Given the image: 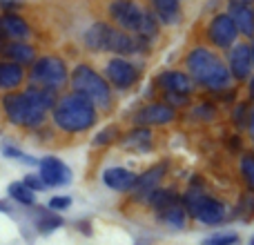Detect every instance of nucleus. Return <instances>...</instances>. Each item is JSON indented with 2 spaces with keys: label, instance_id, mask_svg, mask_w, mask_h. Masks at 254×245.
Here are the masks:
<instances>
[{
  "label": "nucleus",
  "instance_id": "obj_27",
  "mask_svg": "<svg viewBox=\"0 0 254 245\" xmlns=\"http://www.w3.org/2000/svg\"><path fill=\"white\" fill-rule=\"evenodd\" d=\"M0 152H2L7 158H11V161L22 163V165H38V158H34V156H29V154H25L20 147H16V145L7 143V140L0 145Z\"/></svg>",
  "mask_w": 254,
  "mask_h": 245
},
{
  "label": "nucleus",
  "instance_id": "obj_7",
  "mask_svg": "<svg viewBox=\"0 0 254 245\" xmlns=\"http://www.w3.org/2000/svg\"><path fill=\"white\" fill-rule=\"evenodd\" d=\"M71 87L76 94L85 96L98 107H110L112 105V87L101 74L87 65H78L71 74Z\"/></svg>",
  "mask_w": 254,
  "mask_h": 245
},
{
  "label": "nucleus",
  "instance_id": "obj_37",
  "mask_svg": "<svg viewBox=\"0 0 254 245\" xmlns=\"http://www.w3.org/2000/svg\"><path fill=\"white\" fill-rule=\"evenodd\" d=\"M13 205L9 198H0V214H7V216H13Z\"/></svg>",
  "mask_w": 254,
  "mask_h": 245
},
{
  "label": "nucleus",
  "instance_id": "obj_16",
  "mask_svg": "<svg viewBox=\"0 0 254 245\" xmlns=\"http://www.w3.org/2000/svg\"><path fill=\"white\" fill-rule=\"evenodd\" d=\"M103 183H105L112 192L129 194L136 183V174L125 170V167H107V170L103 172Z\"/></svg>",
  "mask_w": 254,
  "mask_h": 245
},
{
  "label": "nucleus",
  "instance_id": "obj_12",
  "mask_svg": "<svg viewBox=\"0 0 254 245\" xmlns=\"http://www.w3.org/2000/svg\"><path fill=\"white\" fill-rule=\"evenodd\" d=\"M29 219H31V225H34V230L38 234H43V237H49L52 232H56V230H61L63 225H65V219H63L58 212H52L47 210V207H29Z\"/></svg>",
  "mask_w": 254,
  "mask_h": 245
},
{
  "label": "nucleus",
  "instance_id": "obj_40",
  "mask_svg": "<svg viewBox=\"0 0 254 245\" xmlns=\"http://www.w3.org/2000/svg\"><path fill=\"white\" fill-rule=\"evenodd\" d=\"M232 2H243V4H248V2H252V0H232Z\"/></svg>",
  "mask_w": 254,
  "mask_h": 245
},
{
  "label": "nucleus",
  "instance_id": "obj_18",
  "mask_svg": "<svg viewBox=\"0 0 254 245\" xmlns=\"http://www.w3.org/2000/svg\"><path fill=\"white\" fill-rule=\"evenodd\" d=\"M158 87L165 94H181V96H190L192 92V80L181 71H165L158 76Z\"/></svg>",
  "mask_w": 254,
  "mask_h": 245
},
{
  "label": "nucleus",
  "instance_id": "obj_9",
  "mask_svg": "<svg viewBox=\"0 0 254 245\" xmlns=\"http://www.w3.org/2000/svg\"><path fill=\"white\" fill-rule=\"evenodd\" d=\"M38 176L43 179V183L49 187H65L71 183V170L63 158L58 156H43L38 158Z\"/></svg>",
  "mask_w": 254,
  "mask_h": 245
},
{
  "label": "nucleus",
  "instance_id": "obj_3",
  "mask_svg": "<svg viewBox=\"0 0 254 245\" xmlns=\"http://www.w3.org/2000/svg\"><path fill=\"white\" fill-rule=\"evenodd\" d=\"M188 69H190V76L201 87L214 89V92L216 89H225L230 85V80H232L230 69L223 65V61L203 47L194 49L188 56Z\"/></svg>",
  "mask_w": 254,
  "mask_h": 245
},
{
  "label": "nucleus",
  "instance_id": "obj_41",
  "mask_svg": "<svg viewBox=\"0 0 254 245\" xmlns=\"http://www.w3.org/2000/svg\"><path fill=\"white\" fill-rule=\"evenodd\" d=\"M250 245H254V237H252V239H250Z\"/></svg>",
  "mask_w": 254,
  "mask_h": 245
},
{
  "label": "nucleus",
  "instance_id": "obj_24",
  "mask_svg": "<svg viewBox=\"0 0 254 245\" xmlns=\"http://www.w3.org/2000/svg\"><path fill=\"white\" fill-rule=\"evenodd\" d=\"M7 198L11 203H16V205L27 207V210L36 205V194L31 192V189L27 187L22 181H13V183L7 185Z\"/></svg>",
  "mask_w": 254,
  "mask_h": 245
},
{
  "label": "nucleus",
  "instance_id": "obj_20",
  "mask_svg": "<svg viewBox=\"0 0 254 245\" xmlns=\"http://www.w3.org/2000/svg\"><path fill=\"white\" fill-rule=\"evenodd\" d=\"M0 54L4 56V61H11L16 65L25 67V65H31L36 61V52L34 47H29L27 43H4Z\"/></svg>",
  "mask_w": 254,
  "mask_h": 245
},
{
  "label": "nucleus",
  "instance_id": "obj_32",
  "mask_svg": "<svg viewBox=\"0 0 254 245\" xmlns=\"http://www.w3.org/2000/svg\"><path fill=\"white\" fill-rule=\"evenodd\" d=\"M22 183H25L27 187H29L34 194L45 192V189H47V185L43 183V179H40V176H38V172H36V174H27L25 179H22Z\"/></svg>",
  "mask_w": 254,
  "mask_h": 245
},
{
  "label": "nucleus",
  "instance_id": "obj_25",
  "mask_svg": "<svg viewBox=\"0 0 254 245\" xmlns=\"http://www.w3.org/2000/svg\"><path fill=\"white\" fill-rule=\"evenodd\" d=\"M125 149H134V152H149L152 149V131L147 127H136L123 138Z\"/></svg>",
  "mask_w": 254,
  "mask_h": 245
},
{
  "label": "nucleus",
  "instance_id": "obj_19",
  "mask_svg": "<svg viewBox=\"0 0 254 245\" xmlns=\"http://www.w3.org/2000/svg\"><path fill=\"white\" fill-rule=\"evenodd\" d=\"M25 80V69L11 61H0V92H16Z\"/></svg>",
  "mask_w": 254,
  "mask_h": 245
},
{
  "label": "nucleus",
  "instance_id": "obj_10",
  "mask_svg": "<svg viewBox=\"0 0 254 245\" xmlns=\"http://www.w3.org/2000/svg\"><path fill=\"white\" fill-rule=\"evenodd\" d=\"M207 36H210V40L216 45V47L228 49V47L234 45L239 31H237V27H234L232 18H230L228 13H221V16H216L214 20L210 22V27H207Z\"/></svg>",
  "mask_w": 254,
  "mask_h": 245
},
{
  "label": "nucleus",
  "instance_id": "obj_21",
  "mask_svg": "<svg viewBox=\"0 0 254 245\" xmlns=\"http://www.w3.org/2000/svg\"><path fill=\"white\" fill-rule=\"evenodd\" d=\"M230 18H232L237 31L246 36H254V11L243 2H232L230 4Z\"/></svg>",
  "mask_w": 254,
  "mask_h": 245
},
{
  "label": "nucleus",
  "instance_id": "obj_15",
  "mask_svg": "<svg viewBox=\"0 0 254 245\" xmlns=\"http://www.w3.org/2000/svg\"><path fill=\"white\" fill-rule=\"evenodd\" d=\"M29 36V25L16 13L0 16V38L7 43H22Z\"/></svg>",
  "mask_w": 254,
  "mask_h": 245
},
{
  "label": "nucleus",
  "instance_id": "obj_33",
  "mask_svg": "<svg viewBox=\"0 0 254 245\" xmlns=\"http://www.w3.org/2000/svg\"><path fill=\"white\" fill-rule=\"evenodd\" d=\"M234 125L248 127V107L246 105H239L237 110H234Z\"/></svg>",
  "mask_w": 254,
  "mask_h": 245
},
{
  "label": "nucleus",
  "instance_id": "obj_2",
  "mask_svg": "<svg viewBox=\"0 0 254 245\" xmlns=\"http://www.w3.org/2000/svg\"><path fill=\"white\" fill-rule=\"evenodd\" d=\"M54 125L65 134H83L96 125V105L85 96L71 92L56 98V105L52 107Z\"/></svg>",
  "mask_w": 254,
  "mask_h": 245
},
{
  "label": "nucleus",
  "instance_id": "obj_11",
  "mask_svg": "<svg viewBox=\"0 0 254 245\" xmlns=\"http://www.w3.org/2000/svg\"><path fill=\"white\" fill-rule=\"evenodd\" d=\"M107 80H110L112 87L116 89H127L131 87V85L136 83V78H138V71H136V67L131 65V62H127L125 58H114V61L107 62Z\"/></svg>",
  "mask_w": 254,
  "mask_h": 245
},
{
  "label": "nucleus",
  "instance_id": "obj_38",
  "mask_svg": "<svg viewBox=\"0 0 254 245\" xmlns=\"http://www.w3.org/2000/svg\"><path fill=\"white\" fill-rule=\"evenodd\" d=\"M250 96L254 98V76H252V78H250Z\"/></svg>",
  "mask_w": 254,
  "mask_h": 245
},
{
  "label": "nucleus",
  "instance_id": "obj_36",
  "mask_svg": "<svg viewBox=\"0 0 254 245\" xmlns=\"http://www.w3.org/2000/svg\"><path fill=\"white\" fill-rule=\"evenodd\" d=\"M76 230H78V232H83L85 237H92V223H89L87 219L76 221Z\"/></svg>",
  "mask_w": 254,
  "mask_h": 245
},
{
  "label": "nucleus",
  "instance_id": "obj_26",
  "mask_svg": "<svg viewBox=\"0 0 254 245\" xmlns=\"http://www.w3.org/2000/svg\"><path fill=\"white\" fill-rule=\"evenodd\" d=\"M158 216H161V221L165 225L176 228V230H183L185 223H188V212H185V207L181 205V203H176V205H172V207H167V210L158 212Z\"/></svg>",
  "mask_w": 254,
  "mask_h": 245
},
{
  "label": "nucleus",
  "instance_id": "obj_39",
  "mask_svg": "<svg viewBox=\"0 0 254 245\" xmlns=\"http://www.w3.org/2000/svg\"><path fill=\"white\" fill-rule=\"evenodd\" d=\"M250 56H252V65H254V43H252V47H250Z\"/></svg>",
  "mask_w": 254,
  "mask_h": 245
},
{
  "label": "nucleus",
  "instance_id": "obj_1",
  "mask_svg": "<svg viewBox=\"0 0 254 245\" xmlns=\"http://www.w3.org/2000/svg\"><path fill=\"white\" fill-rule=\"evenodd\" d=\"M56 105V92L31 85L25 92H7L2 96V112L13 127L38 129L47 119V112Z\"/></svg>",
  "mask_w": 254,
  "mask_h": 245
},
{
  "label": "nucleus",
  "instance_id": "obj_28",
  "mask_svg": "<svg viewBox=\"0 0 254 245\" xmlns=\"http://www.w3.org/2000/svg\"><path fill=\"white\" fill-rule=\"evenodd\" d=\"M239 243H241V237L237 232H214L201 241V245H239Z\"/></svg>",
  "mask_w": 254,
  "mask_h": 245
},
{
  "label": "nucleus",
  "instance_id": "obj_22",
  "mask_svg": "<svg viewBox=\"0 0 254 245\" xmlns=\"http://www.w3.org/2000/svg\"><path fill=\"white\" fill-rule=\"evenodd\" d=\"M149 2H152V7H154V16L161 22H165V25L179 22V16H181L179 0H149Z\"/></svg>",
  "mask_w": 254,
  "mask_h": 245
},
{
  "label": "nucleus",
  "instance_id": "obj_13",
  "mask_svg": "<svg viewBox=\"0 0 254 245\" xmlns=\"http://www.w3.org/2000/svg\"><path fill=\"white\" fill-rule=\"evenodd\" d=\"M174 119H176L174 107L165 105V103H154V105H145L134 116V122H138L140 127H149V125H167Z\"/></svg>",
  "mask_w": 254,
  "mask_h": 245
},
{
  "label": "nucleus",
  "instance_id": "obj_23",
  "mask_svg": "<svg viewBox=\"0 0 254 245\" xmlns=\"http://www.w3.org/2000/svg\"><path fill=\"white\" fill-rule=\"evenodd\" d=\"M145 203H147L149 207H154L156 212H163V210H167V207L181 203V196L174 192V189H161V187H156V189H152V192L145 196Z\"/></svg>",
  "mask_w": 254,
  "mask_h": 245
},
{
  "label": "nucleus",
  "instance_id": "obj_34",
  "mask_svg": "<svg viewBox=\"0 0 254 245\" xmlns=\"http://www.w3.org/2000/svg\"><path fill=\"white\" fill-rule=\"evenodd\" d=\"M239 210L246 212V214H252V212H254V194H246V196L241 198V203H239Z\"/></svg>",
  "mask_w": 254,
  "mask_h": 245
},
{
  "label": "nucleus",
  "instance_id": "obj_8",
  "mask_svg": "<svg viewBox=\"0 0 254 245\" xmlns=\"http://www.w3.org/2000/svg\"><path fill=\"white\" fill-rule=\"evenodd\" d=\"M29 78H31V85L58 92L67 83V65L58 56H43L31 62Z\"/></svg>",
  "mask_w": 254,
  "mask_h": 245
},
{
  "label": "nucleus",
  "instance_id": "obj_5",
  "mask_svg": "<svg viewBox=\"0 0 254 245\" xmlns=\"http://www.w3.org/2000/svg\"><path fill=\"white\" fill-rule=\"evenodd\" d=\"M181 205L185 207L188 216H192L194 221H198L201 225H219L228 219V207L223 201L205 194L201 187L192 185L188 187V192L181 196Z\"/></svg>",
  "mask_w": 254,
  "mask_h": 245
},
{
  "label": "nucleus",
  "instance_id": "obj_35",
  "mask_svg": "<svg viewBox=\"0 0 254 245\" xmlns=\"http://www.w3.org/2000/svg\"><path fill=\"white\" fill-rule=\"evenodd\" d=\"M205 107H198L196 114L201 116V119H214V107L210 105V103H203Z\"/></svg>",
  "mask_w": 254,
  "mask_h": 245
},
{
  "label": "nucleus",
  "instance_id": "obj_30",
  "mask_svg": "<svg viewBox=\"0 0 254 245\" xmlns=\"http://www.w3.org/2000/svg\"><path fill=\"white\" fill-rule=\"evenodd\" d=\"M71 207V196H67V194H56V196H52L47 201V210H52V212H65V210H69Z\"/></svg>",
  "mask_w": 254,
  "mask_h": 245
},
{
  "label": "nucleus",
  "instance_id": "obj_29",
  "mask_svg": "<svg viewBox=\"0 0 254 245\" xmlns=\"http://www.w3.org/2000/svg\"><path fill=\"white\" fill-rule=\"evenodd\" d=\"M241 174H243V181L248 183V187L254 192V156L252 154H246L241 158Z\"/></svg>",
  "mask_w": 254,
  "mask_h": 245
},
{
  "label": "nucleus",
  "instance_id": "obj_14",
  "mask_svg": "<svg viewBox=\"0 0 254 245\" xmlns=\"http://www.w3.org/2000/svg\"><path fill=\"white\" fill-rule=\"evenodd\" d=\"M165 172H167V163H158V165H154L152 170H147L145 174L136 176V183L129 194L136 201H145V196H147L152 189L158 187V183H161V179L165 176Z\"/></svg>",
  "mask_w": 254,
  "mask_h": 245
},
{
  "label": "nucleus",
  "instance_id": "obj_31",
  "mask_svg": "<svg viewBox=\"0 0 254 245\" xmlns=\"http://www.w3.org/2000/svg\"><path fill=\"white\" fill-rule=\"evenodd\" d=\"M116 138H119V129H116L114 125H110L94 136V145H110V143H114Z\"/></svg>",
  "mask_w": 254,
  "mask_h": 245
},
{
  "label": "nucleus",
  "instance_id": "obj_6",
  "mask_svg": "<svg viewBox=\"0 0 254 245\" xmlns=\"http://www.w3.org/2000/svg\"><path fill=\"white\" fill-rule=\"evenodd\" d=\"M110 13L123 29L134 31L138 38L143 40H152L158 31V22L152 13H145L131 0H114L110 4Z\"/></svg>",
  "mask_w": 254,
  "mask_h": 245
},
{
  "label": "nucleus",
  "instance_id": "obj_17",
  "mask_svg": "<svg viewBox=\"0 0 254 245\" xmlns=\"http://www.w3.org/2000/svg\"><path fill=\"white\" fill-rule=\"evenodd\" d=\"M230 76L239 80H246L252 71V56H250V47L248 45H234L230 52Z\"/></svg>",
  "mask_w": 254,
  "mask_h": 245
},
{
  "label": "nucleus",
  "instance_id": "obj_4",
  "mask_svg": "<svg viewBox=\"0 0 254 245\" xmlns=\"http://www.w3.org/2000/svg\"><path fill=\"white\" fill-rule=\"evenodd\" d=\"M85 45L94 52H112L121 56H129L140 49H145V40L138 36H127L123 31L112 29L105 22H96L85 34Z\"/></svg>",
  "mask_w": 254,
  "mask_h": 245
}]
</instances>
